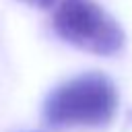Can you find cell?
Instances as JSON below:
<instances>
[{
    "instance_id": "obj_1",
    "label": "cell",
    "mask_w": 132,
    "mask_h": 132,
    "mask_svg": "<svg viewBox=\"0 0 132 132\" xmlns=\"http://www.w3.org/2000/svg\"><path fill=\"white\" fill-rule=\"evenodd\" d=\"M118 109V89L103 72H85L52 89L41 107V120L54 130L103 128Z\"/></svg>"
},
{
    "instance_id": "obj_2",
    "label": "cell",
    "mask_w": 132,
    "mask_h": 132,
    "mask_svg": "<svg viewBox=\"0 0 132 132\" xmlns=\"http://www.w3.org/2000/svg\"><path fill=\"white\" fill-rule=\"evenodd\" d=\"M52 29L68 45L97 56H116L126 43L120 23L93 0H60Z\"/></svg>"
},
{
    "instance_id": "obj_3",
    "label": "cell",
    "mask_w": 132,
    "mask_h": 132,
    "mask_svg": "<svg viewBox=\"0 0 132 132\" xmlns=\"http://www.w3.org/2000/svg\"><path fill=\"white\" fill-rule=\"evenodd\" d=\"M19 2H25V4L35 6V8H52V6L58 4L60 0H19Z\"/></svg>"
}]
</instances>
